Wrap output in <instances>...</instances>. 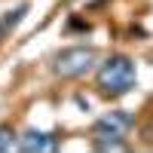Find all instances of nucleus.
Listing matches in <instances>:
<instances>
[{
	"instance_id": "f257e3e1",
	"label": "nucleus",
	"mask_w": 153,
	"mask_h": 153,
	"mask_svg": "<svg viewBox=\"0 0 153 153\" xmlns=\"http://www.w3.org/2000/svg\"><path fill=\"white\" fill-rule=\"evenodd\" d=\"M138 83V65L132 55H123V52H113L104 61H98L95 68V89L98 95L104 98H123L129 95Z\"/></svg>"
},
{
	"instance_id": "f03ea898",
	"label": "nucleus",
	"mask_w": 153,
	"mask_h": 153,
	"mask_svg": "<svg viewBox=\"0 0 153 153\" xmlns=\"http://www.w3.org/2000/svg\"><path fill=\"white\" fill-rule=\"evenodd\" d=\"M132 113L129 110H107L92 123V147L95 150H123L126 138L132 132Z\"/></svg>"
},
{
	"instance_id": "7ed1b4c3",
	"label": "nucleus",
	"mask_w": 153,
	"mask_h": 153,
	"mask_svg": "<svg viewBox=\"0 0 153 153\" xmlns=\"http://www.w3.org/2000/svg\"><path fill=\"white\" fill-rule=\"evenodd\" d=\"M95 68H98L95 46H65L52 55V74L58 80H80Z\"/></svg>"
},
{
	"instance_id": "20e7f679",
	"label": "nucleus",
	"mask_w": 153,
	"mask_h": 153,
	"mask_svg": "<svg viewBox=\"0 0 153 153\" xmlns=\"http://www.w3.org/2000/svg\"><path fill=\"white\" fill-rule=\"evenodd\" d=\"M58 147H61V141L52 132H43V129H25L16 141V150H22V153H49Z\"/></svg>"
},
{
	"instance_id": "39448f33",
	"label": "nucleus",
	"mask_w": 153,
	"mask_h": 153,
	"mask_svg": "<svg viewBox=\"0 0 153 153\" xmlns=\"http://www.w3.org/2000/svg\"><path fill=\"white\" fill-rule=\"evenodd\" d=\"M28 12H31V3H16L12 9H3V12H0V46L19 31V25L25 22Z\"/></svg>"
},
{
	"instance_id": "423d86ee",
	"label": "nucleus",
	"mask_w": 153,
	"mask_h": 153,
	"mask_svg": "<svg viewBox=\"0 0 153 153\" xmlns=\"http://www.w3.org/2000/svg\"><path fill=\"white\" fill-rule=\"evenodd\" d=\"M16 141H19V135L12 132L9 126H0V153L12 150V147H16Z\"/></svg>"
},
{
	"instance_id": "0eeeda50",
	"label": "nucleus",
	"mask_w": 153,
	"mask_h": 153,
	"mask_svg": "<svg viewBox=\"0 0 153 153\" xmlns=\"http://www.w3.org/2000/svg\"><path fill=\"white\" fill-rule=\"evenodd\" d=\"M141 135L147 138V141H153V113H147V120H144V126H141Z\"/></svg>"
}]
</instances>
